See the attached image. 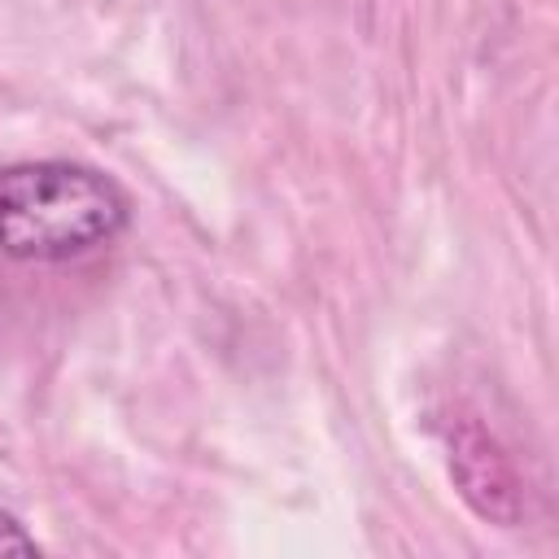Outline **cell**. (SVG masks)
<instances>
[{"label": "cell", "instance_id": "obj_1", "mask_svg": "<svg viewBox=\"0 0 559 559\" xmlns=\"http://www.w3.org/2000/svg\"><path fill=\"white\" fill-rule=\"evenodd\" d=\"M131 223L127 192L96 166L17 162L0 166V258L70 262L114 245Z\"/></svg>", "mask_w": 559, "mask_h": 559}, {"label": "cell", "instance_id": "obj_2", "mask_svg": "<svg viewBox=\"0 0 559 559\" xmlns=\"http://www.w3.org/2000/svg\"><path fill=\"white\" fill-rule=\"evenodd\" d=\"M450 476L459 480V493L472 502L476 515L493 524L520 520V480L507 454L498 450V441L472 419H463L450 432Z\"/></svg>", "mask_w": 559, "mask_h": 559}, {"label": "cell", "instance_id": "obj_3", "mask_svg": "<svg viewBox=\"0 0 559 559\" xmlns=\"http://www.w3.org/2000/svg\"><path fill=\"white\" fill-rule=\"evenodd\" d=\"M0 555H39V542L22 528V520L13 511L0 507Z\"/></svg>", "mask_w": 559, "mask_h": 559}]
</instances>
